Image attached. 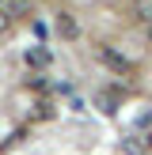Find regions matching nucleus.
<instances>
[{
  "label": "nucleus",
  "instance_id": "nucleus-3",
  "mask_svg": "<svg viewBox=\"0 0 152 155\" xmlns=\"http://www.w3.org/2000/svg\"><path fill=\"white\" fill-rule=\"evenodd\" d=\"M12 23H15V15H12V12H8V8H4V4H0V38H4V34H8V30H12Z\"/></svg>",
  "mask_w": 152,
  "mask_h": 155
},
{
  "label": "nucleus",
  "instance_id": "nucleus-1",
  "mask_svg": "<svg viewBox=\"0 0 152 155\" xmlns=\"http://www.w3.org/2000/svg\"><path fill=\"white\" fill-rule=\"evenodd\" d=\"M95 53H99V61H103L110 72H118V76H133V61H129V57H122L114 45H106V42H103Z\"/></svg>",
  "mask_w": 152,
  "mask_h": 155
},
{
  "label": "nucleus",
  "instance_id": "nucleus-5",
  "mask_svg": "<svg viewBox=\"0 0 152 155\" xmlns=\"http://www.w3.org/2000/svg\"><path fill=\"white\" fill-rule=\"evenodd\" d=\"M148 148H152V133H148Z\"/></svg>",
  "mask_w": 152,
  "mask_h": 155
},
{
  "label": "nucleus",
  "instance_id": "nucleus-7",
  "mask_svg": "<svg viewBox=\"0 0 152 155\" xmlns=\"http://www.w3.org/2000/svg\"><path fill=\"white\" fill-rule=\"evenodd\" d=\"M0 4H8V0H0Z\"/></svg>",
  "mask_w": 152,
  "mask_h": 155
},
{
  "label": "nucleus",
  "instance_id": "nucleus-2",
  "mask_svg": "<svg viewBox=\"0 0 152 155\" xmlns=\"http://www.w3.org/2000/svg\"><path fill=\"white\" fill-rule=\"evenodd\" d=\"M57 30H61L65 38H76V19H72L68 12H61V15H57Z\"/></svg>",
  "mask_w": 152,
  "mask_h": 155
},
{
  "label": "nucleus",
  "instance_id": "nucleus-6",
  "mask_svg": "<svg viewBox=\"0 0 152 155\" xmlns=\"http://www.w3.org/2000/svg\"><path fill=\"white\" fill-rule=\"evenodd\" d=\"M148 38H152V23H148Z\"/></svg>",
  "mask_w": 152,
  "mask_h": 155
},
{
  "label": "nucleus",
  "instance_id": "nucleus-4",
  "mask_svg": "<svg viewBox=\"0 0 152 155\" xmlns=\"http://www.w3.org/2000/svg\"><path fill=\"white\" fill-rule=\"evenodd\" d=\"M27 64H38V68L50 64V53H46V49H30V53H27Z\"/></svg>",
  "mask_w": 152,
  "mask_h": 155
}]
</instances>
